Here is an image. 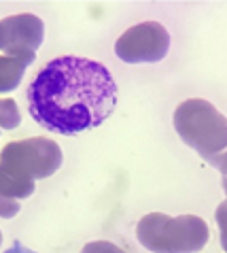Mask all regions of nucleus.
Here are the masks:
<instances>
[{"label":"nucleus","instance_id":"12","mask_svg":"<svg viewBox=\"0 0 227 253\" xmlns=\"http://www.w3.org/2000/svg\"><path fill=\"white\" fill-rule=\"evenodd\" d=\"M0 245H2V232H0Z\"/></svg>","mask_w":227,"mask_h":253},{"label":"nucleus","instance_id":"9","mask_svg":"<svg viewBox=\"0 0 227 253\" xmlns=\"http://www.w3.org/2000/svg\"><path fill=\"white\" fill-rule=\"evenodd\" d=\"M81 253H127V251L121 249L119 245L111 243V241H94V243L85 245L81 249Z\"/></svg>","mask_w":227,"mask_h":253},{"label":"nucleus","instance_id":"5","mask_svg":"<svg viewBox=\"0 0 227 253\" xmlns=\"http://www.w3.org/2000/svg\"><path fill=\"white\" fill-rule=\"evenodd\" d=\"M170 34L159 22L136 24L121 34L115 43V53L127 64H153L166 58Z\"/></svg>","mask_w":227,"mask_h":253},{"label":"nucleus","instance_id":"6","mask_svg":"<svg viewBox=\"0 0 227 253\" xmlns=\"http://www.w3.org/2000/svg\"><path fill=\"white\" fill-rule=\"evenodd\" d=\"M45 39V24L38 15L19 13L0 19V51H37Z\"/></svg>","mask_w":227,"mask_h":253},{"label":"nucleus","instance_id":"1","mask_svg":"<svg viewBox=\"0 0 227 253\" xmlns=\"http://www.w3.org/2000/svg\"><path fill=\"white\" fill-rule=\"evenodd\" d=\"M28 111L40 128L73 136L98 128L117 107V83L104 64L62 55L42 66L28 87Z\"/></svg>","mask_w":227,"mask_h":253},{"label":"nucleus","instance_id":"2","mask_svg":"<svg viewBox=\"0 0 227 253\" xmlns=\"http://www.w3.org/2000/svg\"><path fill=\"white\" fill-rule=\"evenodd\" d=\"M62 160V147L51 138L30 136L4 145L0 151V196L15 202L30 198L34 183L58 172Z\"/></svg>","mask_w":227,"mask_h":253},{"label":"nucleus","instance_id":"4","mask_svg":"<svg viewBox=\"0 0 227 253\" xmlns=\"http://www.w3.org/2000/svg\"><path fill=\"white\" fill-rule=\"evenodd\" d=\"M136 238L153 253H197L206 247L210 230L202 217L149 213L136 223Z\"/></svg>","mask_w":227,"mask_h":253},{"label":"nucleus","instance_id":"7","mask_svg":"<svg viewBox=\"0 0 227 253\" xmlns=\"http://www.w3.org/2000/svg\"><path fill=\"white\" fill-rule=\"evenodd\" d=\"M34 58H37L34 51L0 55V94H9L19 85L26 68L32 64Z\"/></svg>","mask_w":227,"mask_h":253},{"label":"nucleus","instance_id":"8","mask_svg":"<svg viewBox=\"0 0 227 253\" xmlns=\"http://www.w3.org/2000/svg\"><path fill=\"white\" fill-rule=\"evenodd\" d=\"M21 122L17 102L13 98L0 100V130H15Z\"/></svg>","mask_w":227,"mask_h":253},{"label":"nucleus","instance_id":"10","mask_svg":"<svg viewBox=\"0 0 227 253\" xmlns=\"http://www.w3.org/2000/svg\"><path fill=\"white\" fill-rule=\"evenodd\" d=\"M19 202H15V200H6V198H2L0 196V217L2 219H13L17 213H19Z\"/></svg>","mask_w":227,"mask_h":253},{"label":"nucleus","instance_id":"3","mask_svg":"<svg viewBox=\"0 0 227 253\" xmlns=\"http://www.w3.org/2000/svg\"><path fill=\"white\" fill-rule=\"evenodd\" d=\"M172 122L183 143L195 149L215 168L225 172L227 124L225 115L215 109V104L202 98H189L176 107Z\"/></svg>","mask_w":227,"mask_h":253},{"label":"nucleus","instance_id":"11","mask_svg":"<svg viewBox=\"0 0 227 253\" xmlns=\"http://www.w3.org/2000/svg\"><path fill=\"white\" fill-rule=\"evenodd\" d=\"M4 253H37V251H32L30 247H24V245H21V243H15V245H13V247H9V249H6Z\"/></svg>","mask_w":227,"mask_h":253}]
</instances>
